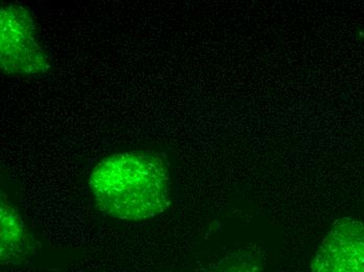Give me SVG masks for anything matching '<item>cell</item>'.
Wrapping results in <instances>:
<instances>
[{
  "mask_svg": "<svg viewBox=\"0 0 364 272\" xmlns=\"http://www.w3.org/2000/svg\"><path fill=\"white\" fill-rule=\"evenodd\" d=\"M97 209L127 222L151 220L172 203L170 168L154 152L126 151L100 161L88 179Z\"/></svg>",
  "mask_w": 364,
  "mask_h": 272,
  "instance_id": "6da1fadb",
  "label": "cell"
},
{
  "mask_svg": "<svg viewBox=\"0 0 364 272\" xmlns=\"http://www.w3.org/2000/svg\"><path fill=\"white\" fill-rule=\"evenodd\" d=\"M1 247L0 258L4 266L28 264L35 254L34 239L12 203L1 197Z\"/></svg>",
  "mask_w": 364,
  "mask_h": 272,
  "instance_id": "277c9868",
  "label": "cell"
},
{
  "mask_svg": "<svg viewBox=\"0 0 364 272\" xmlns=\"http://www.w3.org/2000/svg\"><path fill=\"white\" fill-rule=\"evenodd\" d=\"M1 70L9 75L38 76L50 68L48 55L37 37L30 10L16 4H4L0 11Z\"/></svg>",
  "mask_w": 364,
  "mask_h": 272,
  "instance_id": "7a4b0ae2",
  "label": "cell"
},
{
  "mask_svg": "<svg viewBox=\"0 0 364 272\" xmlns=\"http://www.w3.org/2000/svg\"><path fill=\"white\" fill-rule=\"evenodd\" d=\"M311 272H364V222L343 217L333 223L313 254Z\"/></svg>",
  "mask_w": 364,
  "mask_h": 272,
  "instance_id": "3957f363",
  "label": "cell"
},
{
  "mask_svg": "<svg viewBox=\"0 0 364 272\" xmlns=\"http://www.w3.org/2000/svg\"><path fill=\"white\" fill-rule=\"evenodd\" d=\"M202 272H264L261 258L250 251H235Z\"/></svg>",
  "mask_w": 364,
  "mask_h": 272,
  "instance_id": "5b68a950",
  "label": "cell"
}]
</instances>
